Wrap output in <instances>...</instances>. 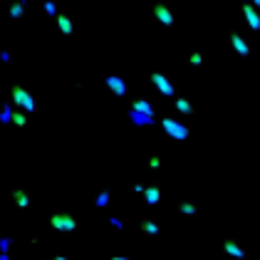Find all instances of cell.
<instances>
[{"mask_svg":"<svg viewBox=\"0 0 260 260\" xmlns=\"http://www.w3.org/2000/svg\"><path fill=\"white\" fill-rule=\"evenodd\" d=\"M8 94H10V102L15 104V109L20 112H27V114H35L40 109V102L35 97V92L30 87H25L22 82H13L8 87Z\"/></svg>","mask_w":260,"mask_h":260,"instance_id":"cell-1","label":"cell"},{"mask_svg":"<svg viewBox=\"0 0 260 260\" xmlns=\"http://www.w3.org/2000/svg\"><path fill=\"white\" fill-rule=\"evenodd\" d=\"M47 225H50L55 233H62V236L72 238L82 228V220L77 218L75 213H70V211H52V213L47 216Z\"/></svg>","mask_w":260,"mask_h":260,"instance_id":"cell-2","label":"cell"},{"mask_svg":"<svg viewBox=\"0 0 260 260\" xmlns=\"http://www.w3.org/2000/svg\"><path fill=\"white\" fill-rule=\"evenodd\" d=\"M159 124H161V132H164L171 141H188L191 139V124H188V121H183L181 117L164 114Z\"/></svg>","mask_w":260,"mask_h":260,"instance_id":"cell-3","label":"cell"},{"mask_svg":"<svg viewBox=\"0 0 260 260\" xmlns=\"http://www.w3.org/2000/svg\"><path fill=\"white\" fill-rule=\"evenodd\" d=\"M149 15L159 22V27H164V30H174V25H176L174 8H171L169 3H164V0H154V3L149 5Z\"/></svg>","mask_w":260,"mask_h":260,"instance_id":"cell-4","label":"cell"},{"mask_svg":"<svg viewBox=\"0 0 260 260\" xmlns=\"http://www.w3.org/2000/svg\"><path fill=\"white\" fill-rule=\"evenodd\" d=\"M149 84L159 92L161 97H176L179 92H176V84H174V80H171V75L169 72H164V70H151L149 72Z\"/></svg>","mask_w":260,"mask_h":260,"instance_id":"cell-5","label":"cell"},{"mask_svg":"<svg viewBox=\"0 0 260 260\" xmlns=\"http://www.w3.org/2000/svg\"><path fill=\"white\" fill-rule=\"evenodd\" d=\"M228 45H231V50L238 55L240 60L253 57V45L248 40V35L240 32V30H236V27H228Z\"/></svg>","mask_w":260,"mask_h":260,"instance_id":"cell-6","label":"cell"},{"mask_svg":"<svg viewBox=\"0 0 260 260\" xmlns=\"http://www.w3.org/2000/svg\"><path fill=\"white\" fill-rule=\"evenodd\" d=\"M104 87L112 92V97H119V100L132 94V84H129V80H126L124 75H117V72H112V75L104 77Z\"/></svg>","mask_w":260,"mask_h":260,"instance_id":"cell-7","label":"cell"},{"mask_svg":"<svg viewBox=\"0 0 260 260\" xmlns=\"http://www.w3.org/2000/svg\"><path fill=\"white\" fill-rule=\"evenodd\" d=\"M220 253L231 260H248V248L238 238H231V236L220 240Z\"/></svg>","mask_w":260,"mask_h":260,"instance_id":"cell-8","label":"cell"},{"mask_svg":"<svg viewBox=\"0 0 260 260\" xmlns=\"http://www.w3.org/2000/svg\"><path fill=\"white\" fill-rule=\"evenodd\" d=\"M240 15H243L245 27H248L250 32H260V10L253 8L250 0H240Z\"/></svg>","mask_w":260,"mask_h":260,"instance_id":"cell-9","label":"cell"},{"mask_svg":"<svg viewBox=\"0 0 260 260\" xmlns=\"http://www.w3.org/2000/svg\"><path fill=\"white\" fill-rule=\"evenodd\" d=\"M137 231H139L144 238H151L156 240L164 236V228H161V223L156 218H151V216H144V218L137 220Z\"/></svg>","mask_w":260,"mask_h":260,"instance_id":"cell-10","label":"cell"},{"mask_svg":"<svg viewBox=\"0 0 260 260\" xmlns=\"http://www.w3.org/2000/svg\"><path fill=\"white\" fill-rule=\"evenodd\" d=\"M161 199H164V186H161V181L146 183V191H144V196H141V203H144L146 208H154V206L161 203Z\"/></svg>","mask_w":260,"mask_h":260,"instance_id":"cell-11","label":"cell"},{"mask_svg":"<svg viewBox=\"0 0 260 260\" xmlns=\"http://www.w3.org/2000/svg\"><path fill=\"white\" fill-rule=\"evenodd\" d=\"M8 201H10L13 206H18V208H30V206H32V193H30L25 186H13V188L8 191Z\"/></svg>","mask_w":260,"mask_h":260,"instance_id":"cell-12","label":"cell"},{"mask_svg":"<svg viewBox=\"0 0 260 260\" xmlns=\"http://www.w3.org/2000/svg\"><path fill=\"white\" fill-rule=\"evenodd\" d=\"M129 112H137V114H146V117H156V107L151 104V100H149V97H144V94H137V97H132Z\"/></svg>","mask_w":260,"mask_h":260,"instance_id":"cell-13","label":"cell"},{"mask_svg":"<svg viewBox=\"0 0 260 260\" xmlns=\"http://www.w3.org/2000/svg\"><path fill=\"white\" fill-rule=\"evenodd\" d=\"M171 104H174V112L181 114V117H191V114H196V104H193V100H191V94H176V97L171 100Z\"/></svg>","mask_w":260,"mask_h":260,"instance_id":"cell-14","label":"cell"},{"mask_svg":"<svg viewBox=\"0 0 260 260\" xmlns=\"http://www.w3.org/2000/svg\"><path fill=\"white\" fill-rule=\"evenodd\" d=\"M55 25H57L62 38H72V35H75V18H72L70 10H62L60 15L55 18Z\"/></svg>","mask_w":260,"mask_h":260,"instance_id":"cell-15","label":"cell"},{"mask_svg":"<svg viewBox=\"0 0 260 260\" xmlns=\"http://www.w3.org/2000/svg\"><path fill=\"white\" fill-rule=\"evenodd\" d=\"M176 211H179L183 218H188V220H193V218H199L201 216V211H199V203L196 201H191V199H183L179 201V206H176Z\"/></svg>","mask_w":260,"mask_h":260,"instance_id":"cell-16","label":"cell"},{"mask_svg":"<svg viewBox=\"0 0 260 260\" xmlns=\"http://www.w3.org/2000/svg\"><path fill=\"white\" fill-rule=\"evenodd\" d=\"M27 13V0H10L8 3V20H22Z\"/></svg>","mask_w":260,"mask_h":260,"instance_id":"cell-17","label":"cell"},{"mask_svg":"<svg viewBox=\"0 0 260 260\" xmlns=\"http://www.w3.org/2000/svg\"><path fill=\"white\" fill-rule=\"evenodd\" d=\"M126 119H129L132 126H137V129H146V126H154V124H156V117L137 114V112H129V109H126Z\"/></svg>","mask_w":260,"mask_h":260,"instance_id":"cell-18","label":"cell"},{"mask_svg":"<svg viewBox=\"0 0 260 260\" xmlns=\"http://www.w3.org/2000/svg\"><path fill=\"white\" fill-rule=\"evenodd\" d=\"M92 206H97V208L112 206V188H100V191L92 196Z\"/></svg>","mask_w":260,"mask_h":260,"instance_id":"cell-19","label":"cell"},{"mask_svg":"<svg viewBox=\"0 0 260 260\" xmlns=\"http://www.w3.org/2000/svg\"><path fill=\"white\" fill-rule=\"evenodd\" d=\"M13 114H15V104L10 100L3 102V104H0V124H3V126H10V124H13Z\"/></svg>","mask_w":260,"mask_h":260,"instance_id":"cell-20","label":"cell"},{"mask_svg":"<svg viewBox=\"0 0 260 260\" xmlns=\"http://www.w3.org/2000/svg\"><path fill=\"white\" fill-rule=\"evenodd\" d=\"M60 13L62 10H60V5H57V0H42V15L45 18H52V15L57 18Z\"/></svg>","mask_w":260,"mask_h":260,"instance_id":"cell-21","label":"cell"},{"mask_svg":"<svg viewBox=\"0 0 260 260\" xmlns=\"http://www.w3.org/2000/svg\"><path fill=\"white\" fill-rule=\"evenodd\" d=\"M186 64H188V67H201V64H203V62H206V52H201V50H193V52H188V55H186Z\"/></svg>","mask_w":260,"mask_h":260,"instance_id":"cell-22","label":"cell"},{"mask_svg":"<svg viewBox=\"0 0 260 260\" xmlns=\"http://www.w3.org/2000/svg\"><path fill=\"white\" fill-rule=\"evenodd\" d=\"M129 193H137V196H144V191H146V183L144 181H139V179H132L129 181Z\"/></svg>","mask_w":260,"mask_h":260,"instance_id":"cell-23","label":"cell"},{"mask_svg":"<svg viewBox=\"0 0 260 260\" xmlns=\"http://www.w3.org/2000/svg\"><path fill=\"white\" fill-rule=\"evenodd\" d=\"M107 225L114 228V231H124L126 228V220L121 218V216H107Z\"/></svg>","mask_w":260,"mask_h":260,"instance_id":"cell-24","label":"cell"},{"mask_svg":"<svg viewBox=\"0 0 260 260\" xmlns=\"http://www.w3.org/2000/svg\"><path fill=\"white\" fill-rule=\"evenodd\" d=\"M13 126H27V112H20V109H15V114H13Z\"/></svg>","mask_w":260,"mask_h":260,"instance_id":"cell-25","label":"cell"},{"mask_svg":"<svg viewBox=\"0 0 260 260\" xmlns=\"http://www.w3.org/2000/svg\"><path fill=\"white\" fill-rule=\"evenodd\" d=\"M146 166H149L151 171H161V169H164V159H161L159 154H151V156L146 159Z\"/></svg>","mask_w":260,"mask_h":260,"instance_id":"cell-26","label":"cell"},{"mask_svg":"<svg viewBox=\"0 0 260 260\" xmlns=\"http://www.w3.org/2000/svg\"><path fill=\"white\" fill-rule=\"evenodd\" d=\"M13 245H15V240L10 238V236H0V253H10Z\"/></svg>","mask_w":260,"mask_h":260,"instance_id":"cell-27","label":"cell"},{"mask_svg":"<svg viewBox=\"0 0 260 260\" xmlns=\"http://www.w3.org/2000/svg\"><path fill=\"white\" fill-rule=\"evenodd\" d=\"M13 57H15V55H13L10 50H0V62H3V64H10Z\"/></svg>","mask_w":260,"mask_h":260,"instance_id":"cell-28","label":"cell"},{"mask_svg":"<svg viewBox=\"0 0 260 260\" xmlns=\"http://www.w3.org/2000/svg\"><path fill=\"white\" fill-rule=\"evenodd\" d=\"M109 260H134L132 255H126V253H112V258Z\"/></svg>","mask_w":260,"mask_h":260,"instance_id":"cell-29","label":"cell"},{"mask_svg":"<svg viewBox=\"0 0 260 260\" xmlns=\"http://www.w3.org/2000/svg\"><path fill=\"white\" fill-rule=\"evenodd\" d=\"M47 260H72V255H67V253H55V255H50Z\"/></svg>","mask_w":260,"mask_h":260,"instance_id":"cell-30","label":"cell"},{"mask_svg":"<svg viewBox=\"0 0 260 260\" xmlns=\"http://www.w3.org/2000/svg\"><path fill=\"white\" fill-rule=\"evenodd\" d=\"M40 236H32V238H30V243H32V245H40Z\"/></svg>","mask_w":260,"mask_h":260,"instance_id":"cell-31","label":"cell"},{"mask_svg":"<svg viewBox=\"0 0 260 260\" xmlns=\"http://www.w3.org/2000/svg\"><path fill=\"white\" fill-rule=\"evenodd\" d=\"M0 260H13V255L10 253H0Z\"/></svg>","mask_w":260,"mask_h":260,"instance_id":"cell-32","label":"cell"},{"mask_svg":"<svg viewBox=\"0 0 260 260\" xmlns=\"http://www.w3.org/2000/svg\"><path fill=\"white\" fill-rule=\"evenodd\" d=\"M250 3H253V8H255V10H260V0H250Z\"/></svg>","mask_w":260,"mask_h":260,"instance_id":"cell-33","label":"cell"}]
</instances>
